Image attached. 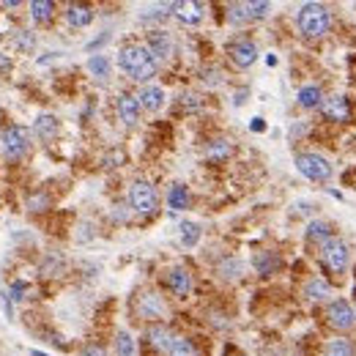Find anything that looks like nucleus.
<instances>
[{
  "instance_id": "c9c22d12",
  "label": "nucleus",
  "mask_w": 356,
  "mask_h": 356,
  "mask_svg": "<svg viewBox=\"0 0 356 356\" xmlns=\"http://www.w3.org/2000/svg\"><path fill=\"white\" fill-rule=\"evenodd\" d=\"M250 129H252V132H263V129H266V124H263V118H252V124H250Z\"/></svg>"
},
{
  "instance_id": "6ab92c4d",
  "label": "nucleus",
  "mask_w": 356,
  "mask_h": 356,
  "mask_svg": "<svg viewBox=\"0 0 356 356\" xmlns=\"http://www.w3.org/2000/svg\"><path fill=\"white\" fill-rule=\"evenodd\" d=\"M66 19H69L71 28H85L93 22V8L91 6H82V3H71L66 8Z\"/></svg>"
},
{
  "instance_id": "c85d7f7f",
  "label": "nucleus",
  "mask_w": 356,
  "mask_h": 356,
  "mask_svg": "<svg viewBox=\"0 0 356 356\" xmlns=\"http://www.w3.org/2000/svg\"><path fill=\"white\" fill-rule=\"evenodd\" d=\"M277 266H280V258H277V255H272V252L255 255V269H258L261 274H272Z\"/></svg>"
},
{
  "instance_id": "9b49d317",
  "label": "nucleus",
  "mask_w": 356,
  "mask_h": 356,
  "mask_svg": "<svg viewBox=\"0 0 356 356\" xmlns=\"http://www.w3.org/2000/svg\"><path fill=\"white\" fill-rule=\"evenodd\" d=\"M115 110H118V118H121L127 127H135V124L140 121V102H138V96H132V93H121V96L115 99Z\"/></svg>"
},
{
  "instance_id": "9d476101",
  "label": "nucleus",
  "mask_w": 356,
  "mask_h": 356,
  "mask_svg": "<svg viewBox=\"0 0 356 356\" xmlns=\"http://www.w3.org/2000/svg\"><path fill=\"white\" fill-rule=\"evenodd\" d=\"M138 312H140V318L153 321V318H165L167 307H165V301H162V296H159V293L145 290V293L138 296Z\"/></svg>"
},
{
  "instance_id": "2f4dec72",
  "label": "nucleus",
  "mask_w": 356,
  "mask_h": 356,
  "mask_svg": "<svg viewBox=\"0 0 356 356\" xmlns=\"http://www.w3.org/2000/svg\"><path fill=\"white\" fill-rule=\"evenodd\" d=\"M14 41H17V47H19L22 53H30V50L36 47V36L28 33V30H17V33H14Z\"/></svg>"
},
{
  "instance_id": "ddd939ff",
  "label": "nucleus",
  "mask_w": 356,
  "mask_h": 356,
  "mask_svg": "<svg viewBox=\"0 0 356 356\" xmlns=\"http://www.w3.org/2000/svg\"><path fill=\"white\" fill-rule=\"evenodd\" d=\"M167 288L173 290V296L187 299V296L192 293V274H189L187 269H181V266L170 269V272H167Z\"/></svg>"
},
{
  "instance_id": "423d86ee",
  "label": "nucleus",
  "mask_w": 356,
  "mask_h": 356,
  "mask_svg": "<svg viewBox=\"0 0 356 356\" xmlns=\"http://www.w3.org/2000/svg\"><path fill=\"white\" fill-rule=\"evenodd\" d=\"M321 261H324V266H326L332 274H343V272L348 269L351 250H348V244H346L343 238L335 236V238L321 250Z\"/></svg>"
},
{
  "instance_id": "a878e982",
  "label": "nucleus",
  "mask_w": 356,
  "mask_h": 356,
  "mask_svg": "<svg viewBox=\"0 0 356 356\" xmlns=\"http://www.w3.org/2000/svg\"><path fill=\"white\" fill-rule=\"evenodd\" d=\"M88 71H91L96 79H107V77H110V58H107V55H91Z\"/></svg>"
},
{
  "instance_id": "a211bd4d",
  "label": "nucleus",
  "mask_w": 356,
  "mask_h": 356,
  "mask_svg": "<svg viewBox=\"0 0 356 356\" xmlns=\"http://www.w3.org/2000/svg\"><path fill=\"white\" fill-rule=\"evenodd\" d=\"M296 99H299V104L304 110H315V107H324V99L326 96H324V91L318 85H304V88H299Z\"/></svg>"
},
{
  "instance_id": "473e14b6",
  "label": "nucleus",
  "mask_w": 356,
  "mask_h": 356,
  "mask_svg": "<svg viewBox=\"0 0 356 356\" xmlns=\"http://www.w3.org/2000/svg\"><path fill=\"white\" fill-rule=\"evenodd\" d=\"M219 274H222L225 280H233V277L241 274V263H238V261H225V263L219 266Z\"/></svg>"
},
{
  "instance_id": "aec40b11",
  "label": "nucleus",
  "mask_w": 356,
  "mask_h": 356,
  "mask_svg": "<svg viewBox=\"0 0 356 356\" xmlns=\"http://www.w3.org/2000/svg\"><path fill=\"white\" fill-rule=\"evenodd\" d=\"M33 129H36V135L41 138V140H55L58 138V132H61V124H58V118L55 115H39L36 118V124H33Z\"/></svg>"
},
{
  "instance_id": "4be33fe9",
  "label": "nucleus",
  "mask_w": 356,
  "mask_h": 356,
  "mask_svg": "<svg viewBox=\"0 0 356 356\" xmlns=\"http://www.w3.org/2000/svg\"><path fill=\"white\" fill-rule=\"evenodd\" d=\"M324 356H356V343L348 337H335L324 346Z\"/></svg>"
},
{
  "instance_id": "c756f323",
  "label": "nucleus",
  "mask_w": 356,
  "mask_h": 356,
  "mask_svg": "<svg viewBox=\"0 0 356 356\" xmlns=\"http://www.w3.org/2000/svg\"><path fill=\"white\" fill-rule=\"evenodd\" d=\"M115 354L135 356V340H132L129 332H118V335H115Z\"/></svg>"
},
{
  "instance_id": "393cba45",
  "label": "nucleus",
  "mask_w": 356,
  "mask_h": 356,
  "mask_svg": "<svg viewBox=\"0 0 356 356\" xmlns=\"http://www.w3.org/2000/svg\"><path fill=\"white\" fill-rule=\"evenodd\" d=\"M167 356H200V351L189 337H173Z\"/></svg>"
},
{
  "instance_id": "f03ea898",
  "label": "nucleus",
  "mask_w": 356,
  "mask_h": 356,
  "mask_svg": "<svg viewBox=\"0 0 356 356\" xmlns=\"http://www.w3.org/2000/svg\"><path fill=\"white\" fill-rule=\"evenodd\" d=\"M296 25L304 39H324L332 28V11L324 3H304L296 14Z\"/></svg>"
},
{
  "instance_id": "39448f33",
  "label": "nucleus",
  "mask_w": 356,
  "mask_h": 356,
  "mask_svg": "<svg viewBox=\"0 0 356 356\" xmlns=\"http://www.w3.org/2000/svg\"><path fill=\"white\" fill-rule=\"evenodd\" d=\"M129 206H132L135 214L148 216V214H153L159 209V195L148 181H135L129 187Z\"/></svg>"
},
{
  "instance_id": "4468645a",
  "label": "nucleus",
  "mask_w": 356,
  "mask_h": 356,
  "mask_svg": "<svg viewBox=\"0 0 356 356\" xmlns=\"http://www.w3.org/2000/svg\"><path fill=\"white\" fill-rule=\"evenodd\" d=\"M332 238H335V227H332L329 222L315 219V222H310V225H307V244H312V247H321V250H324Z\"/></svg>"
},
{
  "instance_id": "20e7f679",
  "label": "nucleus",
  "mask_w": 356,
  "mask_h": 356,
  "mask_svg": "<svg viewBox=\"0 0 356 356\" xmlns=\"http://www.w3.org/2000/svg\"><path fill=\"white\" fill-rule=\"evenodd\" d=\"M0 142H3V156H6L8 162H17V159H22V156L28 153V148H30V132H28L25 127H19V124H11V127L3 129Z\"/></svg>"
},
{
  "instance_id": "f704fd0d",
  "label": "nucleus",
  "mask_w": 356,
  "mask_h": 356,
  "mask_svg": "<svg viewBox=\"0 0 356 356\" xmlns=\"http://www.w3.org/2000/svg\"><path fill=\"white\" fill-rule=\"evenodd\" d=\"M22 293H25V283H14V285H11V301H19V299H25Z\"/></svg>"
},
{
  "instance_id": "f8f14e48",
  "label": "nucleus",
  "mask_w": 356,
  "mask_h": 356,
  "mask_svg": "<svg viewBox=\"0 0 356 356\" xmlns=\"http://www.w3.org/2000/svg\"><path fill=\"white\" fill-rule=\"evenodd\" d=\"M145 47L151 50V55H153L156 61H167V58L173 55V39H170V33H165V30L148 33V44H145Z\"/></svg>"
},
{
  "instance_id": "cd10ccee",
  "label": "nucleus",
  "mask_w": 356,
  "mask_h": 356,
  "mask_svg": "<svg viewBox=\"0 0 356 356\" xmlns=\"http://www.w3.org/2000/svg\"><path fill=\"white\" fill-rule=\"evenodd\" d=\"M200 241V225L195 222H181V244L184 247H195Z\"/></svg>"
},
{
  "instance_id": "58836bf2",
  "label": "nucleus",
  "mask_w": 356,
  "mask_h": 356,
  "mask_svg": "<svg viewBox=\"0 0 356 356\" xmlns=\"http://www.w3.org/2000/svg\"><path fill=\"white\" fill-rule=\"evenodd\" d=\"M30 356H47V354H41V351H30Z\"/></svg>"
},
{
  "instance_id": "6e6552de",
  "label": "nucleus",
  "mask_w": 356,
  "mask_h": 356,
  "mask_svg": "<svg viewBox=\"0 0 356 356\" xmlns=\"http://www.w3.org/2000/svg\"><path fill=\"white\" fill-rule=\"evenodd\" d=\"M321 113H324L329 121H335V124H348V121L354 118V110H351V102H348V96H340V93H335V96H326V99H324V107H321Z\"/></svg>"
},
{
  "instance_id": "f3484780",
  "label": "nucleus",
  "mask_w": 356,
  "mask_h": 356,
  "mask_svg": "<svg viewBox=\"0 0 356 356\" xmlns=\"http://www.w3.org/2000/svg\"><path fill=\"white\" fill-rule=\"evenodd\" d=\"M304 296L307 299H312V301H326L329 296H332V283L326 280V277H310L307 285H304Z\"/></svg>"
},
{
  "instance_id": "7ed1b4c3",
  "label": "nucleus",
  "mask_w": 356,
  "mask_h": 356,
  "mask_svg": "<svg viewBox=\"0 0 356 356\" xmlns=\"http://www.w3.org/2000/svg\"><path fill=\"white\" fill-rule=\"evenodd\" d=\"M293 165H296V170L304 176V178H310V181H315V184H326L332 176H335V167H332V162L326 159V156H321V153H296V159H293Z\"/></svg>"
},
{
  "instance_id": "2eb2a0df",
  "label": "nucleus",
  "mask_w": 356,
  "mask_h": 356,
  "mask_svg": "<svg viewBox=\"0 0 356 356\" xmlns=\"http://www.w3.org/2000/svg\"><path fill=\"white\" fill-rule=\"evenodd\" d=\"M203 3H173V14H176V19L181 22V25H198L200 19H203Z\"/></svg>"
},
{
  "instance_id": "b1692460",
  "label": "nucleus",
  "mask_w": 356,
  "mask_h": 356,
  "mask_svg": "<svg viewBox=\"0 0 356 356\" xmlns=\"http://www.w3.org/2000/svg\"><path fill=\"white\" fill-rule=\"evenodd\" d=\"M53 14H55V3L53 0H33L30 3V17L36 22H50Z\"/></svg>"
},
{
  "instance_id": "bb28decb",
  "label": "nucleus",
  "mask_w": 356,
  "mask_h": 356,
  "mask_svg": "<svg viewBox=\"0 0 356 356\" xmlns=\"http://www.w3.org/2000/svg\"><path fill=\"white\" fill-rule=\"evenodd\" d=\"M230 153H233L230 140H214L212 145H209V151H206V156H209L212 162H222V159H227Z\"/></svg>"
},
{
  "instance_id": "e433bc0d",
  "label": "nucleus",
  "mask_w": 356,
  "mask_h": 356,
  "mask_svg": "<svg viewBox=\"0 0 356 356\" xmlns=\"http://www.w3.org/2000/svg\"><path fill=\"white\" fill-rule=\"evenodd\" d=\"M3 6H6V8H17V6H19V0H6Z\"/></svg>"
},
{
  "instance_id": "0eeeda50",
  "label": "nucleus",
  "mask_w": 356,
  "mask_h": 356,
  "mask_svg": "<svg viewBox=\"0 0 356 356\" xmlns=\"http://www.w3.org/2000/svg\"><path fill=\"white\" fill-rule=\"evenodd\" d=\"M326 324L337 332H351L356 326V310L346 301V299H335L326 307Z\"/></svg>"
},
{
  "instance_id": "1a4fd4ad",
  "label": "nucleus",
  "mask_w": 356,
  "mask_h": 356,
  "mask_svg": "<svg viewBox=\"0 0 356 356\" xmlns=\"http://www.w3.org/2000/svg\"><path fill=\"white\" fill-rule=\"evenodd\" d=\"M227 55H230L233 66L250 69V66L258 61V47H255V41H250V39H236V41H230V47H227Z\"/></svg>"
},
{
  "instance_id": "f257e3e1",
  "label": "nucleus",
  "mask_w": 356,
  "mask_h": 356,
  "mask_svg": "<svg viewBox=\"0 0 356 356\" xmlns=\"http://www.w3.org/2000/svg\"><path fill=\"white\" fill-rule=\"evenodd\" d=\"M118 66L127 71L135 82H148L151 77H156L159 61L151 55V50L145 44H127L118 53Z\"/></svg>"
},
{
  "instance_id": "4c0bfd02",
  "label": "nucleus",
  "mask_w": 356,
  "mask_h": 356,
  "mask_svg": "<svg viewBox=\"0 0 356 356\" xmlns=\"http://www.w3.org/2000/svg\"><path fill=\"white\" fill-rule=\"evenodd\" d=\"M11 66V61H6V58H0V69H8Z\"/></svg>"
},
{
  "instance_id": "5701e85b",
  "label": "nucleus",
  "mask_w": 356,
  "mask_h": 356,
  "mask_svg": "<svg viewBox=\"0 0 356 356\" xmlns=\"http://www.w3.org/2000/svg\"><path fill=\"white\" fill-rule=\"evenodd\" d=\"M167 206H170V212H184V209L189 206V189H187L184 184L170 187V192H167Z\"/></svg>"
},
{
  "instance_id": "72a5a7b5",
  "label": "nucleus",
  "mask_w": 356,
  "mask_h": 356,
  "mask_svg": "<svg viewBox=\"0 0 356 356\" xmlns=\"http://www.w3.org/2000/svg\"><path fill=\"white\" fill-rule=\"evenodd\" d=\"M79 356H107V351H104V346L91 343V346H85V348H82V354Z\"/></svg>"
},
{
  "instance_id": "7c9ffc66",
  "label": "nucleus",
  "mask_w": 356,
  "mask_h": 356,
  "mask_svg": "<svg viewBox=\"0 0 356 356\" xmlns=\"http://www.w3.org/2000/svg\"><path fill=\"white\" fill-rule=\"evenodd\" d=\"M269 8H272V3H266V0H258V3H244L247 22H250V19H263V17L269 14Z\"/></svg>"
},
{
  "instance_id": "412c9836",
  "label": "nucleus",
  "mask_w": 356,
  "mask_h": 356,
  "mask_svg": "<svg viewBox=\"0 0 356 356\" xmlns=\"http://www.w3.org/2000/svg\"><path fill=\"white\" fill-rule=\"evenodd\" d=\"M138 102H140V107L151 110V113H156V110L165 104V91H162V88H156V85H145V88L140 91V96H138Z\"/></svg>"
},
{
  "instance_id": "dca6fc26",
  "label": "nucleus",
  "mask_w": 356,
  "mask_h": 356,
  "mask_svg": "<svg viewBox=\"0 0 356 356\" xmlns=\"http://www.w3.org/2000/svg\"><path fill=\"white\" fill-rule=\"evenodd\" d=\"M145 337H148V343H151V348H153V351H159V354H167V351H170L173 335H170V329H167L165 324H153V326H148Z\"/></svg>"
}]
</instances>
